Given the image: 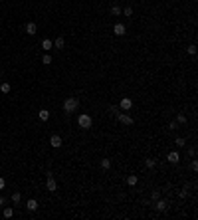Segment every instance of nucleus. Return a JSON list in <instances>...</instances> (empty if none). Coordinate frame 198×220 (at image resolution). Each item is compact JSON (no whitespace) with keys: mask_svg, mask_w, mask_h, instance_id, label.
I'll use <instances>...</instances> for the list:
<instances>
[{"mask_svg":"<svg viewBox=\"0 0 198 220\" xmlns=\"http://www.w3.org/2000/svg\"><path fill=\"white\" fill-rule=\"evenodd\" d=\"M186 52L190 54V56H194V54H196V46H194V44H190V46L186 48Z\"/></svg>","mask_w":198,"mask_h":220,"instance_id":"28","label":"nucleus"},{"mask_svg":"<svg viewBox=\"0 0 198 220\" xmlns=\"http://www.w3.org/2000/svg\"><path fill=\"white\" fill-rule=\"evenodd\" d=\"M125 32H127V28L121 24V22L113 26V34H115V36H125Z\"/></svg>","mask_w":198,"mask_h":220,"instance_id":"9","label":"nucleus"},{"mask_svg":"<svg viewBox=\"0 0 198 220\" xmlns=\"http://www.w3.org/2000/svg\"><path fill=\"white\" fill-rule=\"evenodd\" d=\"M121 10H123V8H121V6H117V4H113V6H111V16H121Z\"/></svg>","mask_w":198,"mask_h":220,"instance_id":"18","label":"nucleus"},{"mask_svg":"<svg viewBox=\"0 0 198 220\" xmlns=\"http://www.w3.org/2000/svg\"><path fill=\"white\" fill-rule=\"evenodd\" d=\"M42 48H44V52H48V50L54 48V40H50V38H44L42 40Z\"/></svg>","mask_w":198,"mask_h":220,"instance_id":"12","label":"nucleus"},{"mask_svg":"<svg viewBox=\"0 0 198 220\" xmlns=\"http://www.w3.org/2000/svg\"><path fill=\"white\" fill-rule=\"evenodd\" d=\"M151 198H153V202H155V200H159V198H161V190H153Z\"/></svg>","mask_w":198,"mask_h":220,"instance_id":"27","label":"nucleus"},{"mask_svg":"<svg viewBox=\"0 0 198 220\" xmlns=\"http://www.w3.org/2000/svg\"><path fill=\"white\" fill-rule=\"evenodd\" d=\"M131 107H133V101H131L129 97H123V99H121V103H119V109H123V111H129Z\"/></svg>","mask_w":198,"mask_h":220,"instance_id":"8","label":"nucleus"},{"mask_svg":"<svg viewBox=\"0 0 198 220\" xmlns=\"http://www.w3.org/2000/svg\"><path fill=\"white\" fill-rule=\"evenodd\" d=\"M174 145H176V147H186V139L184 137H176V139H174Z\"/></svg>","mask_w":198,"mask_h":220,"instance_id":"20","label":"nucleus"},{"mask_svg":"<svg viewBox=\"0 0 198 220\" xmlns=\"http://www.w3.org/2000/svg\"><path fill=\"white\" fill-rule=\"evenodd\" d=\"M109 113H111L113 117H117V115L121 113V111H119V105H109Z\"/></svg>","mask_w":198,"mask_h":220,"instance_id":"23","label":"nucleus"},{"mask_svg":"<svg viewBox=\"0 0 198 220\" xmlns=\"http://www.w3.org/2000/svg\"><path fill=\"white\" fill-rule=\"evenodd\" d=\"M137 182H139V176H137V175H129V176H127V185H129V186H135Z\"/></svg>","mask_w":198,"mask_h":220,"instance_id":"16","label":"nucleus"},{"mask_svg":"<svg viewBox=\"0 0 198 220\" xmlns=\"http://www.w3.org/2000/svg\"><path fill=\"white\" fill-rule=\"evenodd\" d=\"M38 117H40L42 121H48V119H50V111H48V109H40V113H38Z\"/></svg>","mask_w":198,"mask_h":220,"instance_id":"19","label":"nucleus"},{"mask_svg":"<svg viewBox=\"0 0 198 220\" xmlns=\"http://www.w3.org/2000/svg\"><path fill=\"white\" fill-rule=\"evenodd\" d=\"M2 216H4V218H12V216H14V208H12V206H4Z\"/></svg>","mask_w":198,"mask_h":220,"instance_id":"15","label":"nucleus"},{"mask_svg":"<svg viewBox=\"0 0 198 220\" xmlns=\"http://www.w3.org/2000/svg\"><path fill=\"white\" fill-rule=\"evenodd\" d=\"M174 129H178V123L176 121H171V123H168V131H174Z\"/></svg>","mask_w":198,"mask_h":220,"instance_id":"30","label":"nucleus"},{"mask_svg":"<svg viewBox=\"0 0 198 220\" xmlns=\"http://www.w3.org/2000/svg\"><path fill=\"white\" fill-rule=\"evenodd\" d=\"M36 30H38V26L34 24V22H26V24H24V32H26L28 36H34Z\"/></svg>","mask_w":198,"mask_h":220,"instance_id":"6","label":"nucleus"},{"mask_svg":"<svg viewBox=\"0 0 198 220\" xmlns=\"http://www.w3.org/2000/svg\"><path fill=\"white\" fill-rule=\"evenodd\" d=\"M178 196H180V198H186V196H188V186H184V189L178 193Z\"/></svg>","mask_w":198,"mask_h":220,"instance_id":"29","label":"nucleus"},{"mask_svg":"<svg viewBox=\"0 0 198 220\" xmlns=\"http://www.w3.org/2000/svg\"><path fill=\"white\" fill-rule=\"evenodd\" d=\"M4 186H6V181H4V179H2V176H0V190H2V189H4Z\"/></svg>","mask_w":198,"mask_h":220,"instance_id":"33","label":"nucleus"},{"mask_svg":"<svg viewBox=\"0 0 198 220\" xmlns=\"http://www.w3.org/2000/svg\"><path fill=\"white\" fill-rule=\"evenodd\" d=\"M91 123H93V119H91V115H87V113H81L77 117V125L81 129H91Z\"/></svg>","mask_w":198,"mask_h":220,"instance_id":"2","label":"nucleus"},{"mask_svg":"<svg viewBox=\"0 0 198 220\" xmlns=\"http://www.w3.org/2000/svg\"><path fill=\"white\" fill-rule=\"evenodd\" d=\"M109 167H111V161H109V159H101V168H105V171H107Z\"/></svg>","mask_w":198,"mask_h":220,"instance_id":"26","label":"nucleus"},{"mask_svg":"<svg viewBox=\"0 0 198 220\" xmlns=\"http://www.w3.org/2000/svg\"><path fill=\"white\" fill-rule=\"evenodd\" d=\"M188 155H190V157H196V149H194V147H190V151H188Z\"/></svg>","mask_w":198,"mask_h":220,"instance_id":"32","label":"nucleus"},{"mask_svg":"<svg viewBox=\"0 0 198 220\" xmlns=\"http://www.w3.org/2000/svg\"><path fill=\"white\" fill-rule=\"evenodd\" d=\"M26 208L30 210V212H36V210H38V200H36V198H30V200L26 202Z\"/></svg>","mask_w":198,"mask_h":220,"instance_id":"11","label":"nucleus"},{"mask_svg":"<svg viewBox=\"0 0 198 220\" xmlns=\"http://www.w3.org/2000/svg\"><path fill=\"white\" fill-rule=\"evenodd\" d=\"M10 200L14 204H20V200H22V194H20V190H14L12 196H10Z\"/></svg>","mask_w":198,"mask_h":220,"instance_id":"14","label":"nucleus"},{"mask_svg":"<svg viewBox=\"0 0 198 220\" xmlns=\"http://www.w3.org/2000/svg\"><path fill=\"white\" fill-rule=\"evenodd\" d=\"M121 14H125L127 18H131V16H133V6H125L123 10H121Z\"/></svg>","mask_w":198,"mask_h":220,"instance_id":"22","label":"nucleus"},{"mask_svg":"<svg viewBox=\"0 0 198 220\" xmlns=\"http://www.w3.org/2000/svg\"><path fill=\"white\" fill-rule=\"evenodd\" d=\"M115 119L119 121V123H123V125H133V123H135V121H133V117H131V115H127V113H123V111H121V113L117 115Z\"/></svg>","mask_w":198,"mask_h":220,"instance_id":"4","label":"nucleus"},{"mask_svg":"<svg viewBox=\"0 0 198 220\" xmlns=\"http://www.w3.org/2000/svg\"><path fill=\"white\" fill-rule=\"evenodd\" d=\"M77 107H79V99H77V97H68V99L64 101V111H65L68 115L73 113Z\"/></svg>","mask_w":198,"mask_h":220,"instance_id":"1","label":"nucleus"},{"mask_svg":"<svg viewBox=\"0 0 198 220\" xmlns=\"http://www.w3.org/2000/svg\"><path fill=\"white\" fill-rule=\"evenodd\" d=\"M10 89H12V85H10L8 81H2V83H0V91H2V93H10Z\"/></svg>","mask_w":198,"mask_h":220,"instance_id":"17","label":"nucleus"},{"mask_svg":"<svg viewBox=\"0 0 198 220\" xmlns=\"http://www.w3.org/2000/svg\"><path fill=\"white\" fill-rule=\"evenodd\" d=\"M0 79H2V72H0Z\"/></svg>","mask_w":198,"mask_h":220,"instance_id":"35","label":"nucleus"},{"mask_svg":"<svg viewBox=\"0 0 198 220\" xmlns=\"http://www.w3.org/2000/svg\"><path fill=\"white\" fill-rule=\"evenodd\" d=\"M176 123H178V125H184V123H186V115H184V113H178Z\"/></svg>","mask_w":198,"mask_h":220,"instance_id":"25","label":"nucleus"},{"mask_svg":"<svg viewBox=\"0 0 198 220\" xmlns=\"http://www.w3.org/2000/svg\"><path fill=\"white\" fill-rule=\"evenodd\" d=\"M46 189H48L50 193H56V190H58V182H56V179H54V175H52V172H48V179H46Z\"/></svg>","mask_w":198,"mask_h":220,"instance_id":"3","label":"nucleus"},{"mask_svg":"<svg viewBox=\"0 0 198 220\" xmlns=\"http://www.w3.org/2000/svg\"><path fill=\"white\" fill-rule=\"evenodd\" d=\"M190 168H192V172H196V171H198V163L192 161V163H190Z\"/></svg>","mask_w":198,"mask_h":220,"instance_id":"31","label":"nucleus"},{"mask_svg":"<svg viewBox=\"0 0 198 220\" xmlns=\"http://www.w3.org/2000/svg\"><path fill=\"white\" fill-rule=\"evenodd\" d=\"M62 137H60V135H52V137H50V145H52V147H54V149H60V147H62Z\"/></svg>","mask_w":198,"mask_h":220,"instance_id":"7","label":"nucleus"},{"mask_svg":"<svg viewBox=\"0 0 198 220\" xmlns=\"http://www.w3.org/2000/svg\"><path fill=\"white\" fill-rule=\"evenodd\" d=\"M42 64H44V65H50V64H52V56H50V54H44V56H42Z\"/></svg>","mask_w":198,"mask_h":220,"instance_id":"24","label":"nucleus"},{"mask_svg":"<svg viewBox=\"0 0 198 220\" xmlns=\"http://www.w3.org/2000/svg\"><path fill=\"white\" fill-rule=\"evenodd\" d=\"M167 159H168V163H172V165H178V161H180V155H178L176 151H171L167 155Z\"/></svg>","mask_w":198,"mask_h":220,"instance_id":"10","label":"nucleus"},{"mask_svg":"<svg viewBox=\"0 0 198 220\" xmlns=\"http://www.w3.org/2000/svg\"><path fill=\"white\" fill-rule=\"evenodd\" d=\"M64 46H65V40H64V36H58V38L54 40V48H58V50H64Z\"/></svg>","mask_w":198,"mask_h":220,"instance_id":"13","label":"nucleus"},{"mask_svg":"<svg viewBox=\"0 0 198 220\" xmlns=\"http://www.w3.org/2000/svg\"><path fill=\"white\" fill-rule=\"evenodd\" d=\"M145 165H147V168H155V167H157V161L151 159V157H147V159H145Z\"/></svg>","mask_w":198,"mask_h":220,"instance_id":"21","label":"nucleus"},{"mask_svg":"<svg viewBox=\"0 0 198 220\" xmlns=\"http://www.w3.org/2000/svg\"><path fill=\"white\" fill-rule=\"evenodd\" d=\"M0 2H2V0H0Z\"/></svg>","mask_w":198,"mask_h":220,"instance_id":"36","label":"nucleus"},{"mask_svg":"<svg viewBox=\"0 0 198 220\" xmlns=\"http://www.w3.org/2000/svg\"><path fill=\"white\" fill-rule=\"evenodd\" d=\"M155 208H157L159 212H164V210L168 208V200H167V198H159V200H155Z\"/></svg>","mask_w":198,"mask_h":220,"instance_id":"5","label":"nucleus"},{"mask_svg":"<svg viewBox=\"0 0 198 220\" xmlns=\"http://www.w3.org/2000/svg\"><path fill=\"white\" fill-rule=\"evenodd\" d=\"M6 204V196H0V206H4Z\"/></svg>","mask_w":198,"mask_h":220,"instance_id":"34","label":"nucleus"}]
</instances>
